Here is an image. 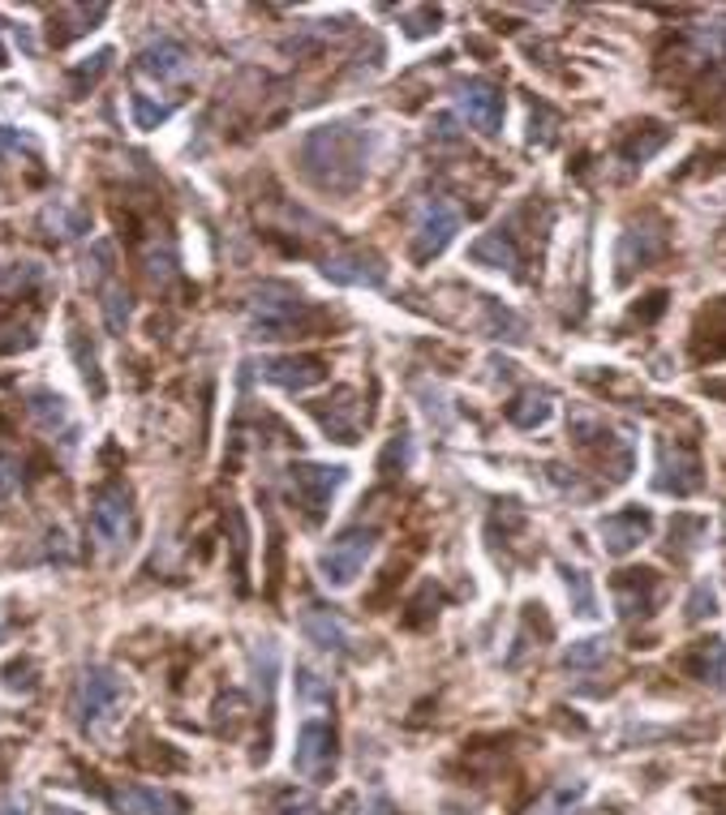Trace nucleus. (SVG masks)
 <instances>
[{
	"label": "nucleus",
	"instance_id": "nucleus-1",
	"mask_svg": "<svg viewBox=\"0 0 726 815\" xmlns=\"http://www.w3.org/2000/svg\"><path fill=\"white\" fill-rule=\"evenodd\" d=\"M305 177L327 194H353L365 177V134L349 121L318 125L301 142Z\"/></svg>",
	"mask_w": 726,
	"mask_h": 815
},
{
	"label": "nucleus",
	"instance_id": "nucleus-2",
	"mask_svg": "<svg viewBox=\"0 0 726 815\" xmlns=\"http://www.w3.org/2000/svg\"><path fill=\"white\" fill-rule=\"evenodd\" d=\"M323 323V314L285 283H263L250 296V327L258 340H297V336H314Z\"/></svg>",
	"mask_w": 726,
	"mask_h": 815
},
{
	"label": "nucleus",
	"instance_id": "nucleus-3",
	"mask_svg": "<svg viewBox=\"0 0 726 815\" xmlns=\"http://www.w3.org/2000/svg\"><path fill=\"white\" fill-rule=\"evenodd\" d=\"M90 537L104 554H125L134 537V507L125 485H104L90 502Z\"/></svg>",
	"mask_w": 726,
	"mask_h": 815
},
{
	"label": "nucleus",
	"instance_id": "nucleus-4",
	"mask_svg": "<svg viewBox=\"0 0 726 815\" xmlns=\"http://www.w3.org/2000/svg\"><path fill=\"white\" fill-rule=\"evenodd\" d=\"M121 695H125V682H121L117 670L90 666V670H82L77 691H73V717L82 726H99L104 717H112V708L121 704Z\"/></svg>",
	"mask_w": 726,
	"mask_h": 815
},
{
	"label": "nucleus",
	"instance_id": "nucleus-5",
	"mask_svg": "<svg viewBox=\"0 0 726 815\" xmlns=\"http://www.w3.org/2000/svg\"><path fill=\"white\" fill-rule=\"evenodd\" d=\"M370 554H374V533H370V528H349L344 537H336V542L323 549L318 571H323V580H327L331 588H349L365 571V558H370Z\"/></svg>",
	"mask_w": 726,
	"mask_h": 815
},
{
	"label": "nucleus",
	"instance_id": "nucleus-6",
	"mask_svg": "<svg viewBox=\"0 0 726 815\" xmlns=\"http://www.w3.org/2000/svg\"><path fill=\"white\" fill-rule=\"evenodd\" d=\"M456 232H460V210L447 203V198H431V203L422 206V215H418V228H413V258L418 263L438 258L451 245Z\"/></svg>",
	"mask_w": 726,
	"mask_h": 815
},
{
	"label": "nucleus",
	"instance_id": "nucleus-7",
	"mask_svg": "<svg viewBox=\"0 0 726 815\" xmlns=\"http://www.w3.org/2000/svg\"><path fill=\"white\" fill-rule=\"evenodd\" d=\"M292 498L310 511V520H323V511L331 507V494L344 485V469H327V464H292L289 469Z\"/></svg>",
	"mask_w": 726,
	"mask_h": 815
},
{
	"label": "nucleus",
	"instance_id": "nucleus-8",
	"mask_svg": "<svg viewBox=\"0 0 726 815\" xmlns=\"http://www.w3.org/2000/svg\"><path fill=\"white\" fill-rule=\"evenodd\" d=\"M336 764V730L327 721H305L297 730V751H292V768L305 781H323Z\"/></svg>",
	"mask_w": 726,
	"mask_h": 815
},
{
	"label": "nucleus",
	"instance_id": "nucleus-9",
	"mask_svg": "<svg viewBox=\"0 0 726 815\" xmlns=\"http://www.w3.org/2000/svg\"><path fill=\"white\" fill-rule=\"evenodd\" d=\"M456 108L477 134H499L504 130V95L482 77L456 82Z\"/></svg>",
	"mask_w": 726,
	"mask_h": 815
},
{
	"label": "nucleus",
	"instance_id": "nucleus-10",
	"mask_svg": "<svg viewBox=\"0 0 726 815\" xmlns=\"http://www.w3.org/2000/svg\"><path fill=\"white\" fill-rule=\"evenodd\" d=\"M654 485L662 494H675V498H688L701 489V460L692 447L683 442H662L657 447V476Z\"/></svg>",
	"mask_w": 726,
	"mask_h": 815
},
{
	"label": "nucleus",
	"instance_id": "nucleus-11",
	"mask_svg": "<svg viewBox=\"0 0 726 815\" xmlns=\"http://www.w3.org/2000/svg\"><path fill=\"white\" fill-rule=\"evenodd\" d=\"M258 374L285 391H310L318 382H327V365L314 361V356H267L258 365Z\"/></svg>",
	"mask_w": 726,
	"mask_h": 815
},
{
	"label": "nucleus",
	"instance_id": "nucleus-12",
	"mask_svg": "<svg viewBox=\"0 0 726 815\" xmlns=\"http://www.w3.org/2000/svg\"><path fill=\"white\" fill-rule=\"evenodd\" d=\"M138 69L150 73V77H159V82H185V77L194 73V61H190L185 44H177V39H155V44H146L143 52H138Z\"/></svg>",
	"mask_w": 726,
	"mask_h": 815
},
{
	"label": "nucleus",
	"instance_id": "nucleus-13",
	"mask_svg": "<svg viewBox=\"0 0 726 815\" xmlns=\"http://www.w3.org/2000/svg\"><path fill=\"white\" fill-rule=\"evenodd\" d=\"M323 275H327L331 283H353V288H383V283H387V267H383L374 254H362V250L327 258V263H323Z\"/></svg>",
	"mask_w": 726,
	"mask_h": 815
},
{
	"label": "nucleus",
	"instance_id": "nucleus-14",
	"mask_svg": "<svg viewBox=\"0 0 726 815\" xmlns=\"http://www.w3.org/2000/svg\"><path fill=\"white\" fill-rule=\"evenodd\" d=\"M597 537H602V549H606V554L624 558V554H632L637 545L650 537V515H645V511H624V515H606V520L597 524Z\"/></svg>",
	"mask_w": 726,
	"mask_h": 815
},
{
	"label": "nucleus",
	"instance_id": "nucleus-15",
	"mask_svg": "<svg viewBox=\"0 0 726 815\" xmlns=\"http://www.w3.org/2000/svg\"><path fill=\"white\" fill-rule=\"evenodd\" d=\"M310 412L318 416V425H323L336 442H358V434H362V408H358V396H353L349 387L336 391V408L310 404Z\"/></svg>",
	"mask_w": 726,
	"mask_h": 815
},
{
	"label": "nucleus",
	"instance_id": "nucleus-16",
	"mask_svg": "<svg viewBox=\"0 0 726 815\" xmlns=\"http://www.w3.org/2000/svg\"><path fill=\"white\" fill-rule=\"evenodd\" d=\"M301 627H305L310 644H318L323 653H344L349 648V627L327 606H310V610L301 613Z\"/></svg>",
	"mask_w": 726,
	"mask_h": 815
},
{
	"label": "nucleus",
	"instance_id": "nucleus-17",
	"mask_svg": "<svg viewBox=\"0 0 726 815\" xmlns=\"http://www.w3.org/2000/svg\"><path fill=\"white\" fill-rule=\"evenodd\" d=\"M654 597H657V575H654V571H624V575L615 580V601H619V610L628 613V618L650 613Z\"/></svg>",
	"mask_w": 726,
	"mask_h": 815
},
{
	"label": "nucleus",
	"instance_id": "nucleus-18",
	"mask_svg": "<svg viewBox=\"0 0 726 815\" xmlns=\"http://www.w3.org/2000/svg\"><path fill=\"white\" fill-rule=\"evenodd\" d=\"M657 254H662V232H641V228H628L619 236V283L637 267H650Z\"/></svg>",
	"mask_w": 726,
	"mask_h": 815
},
{
	"label": "nucleus",
	"instance_id": "nucleus-19",
	"mask_svg": "<svg viewBox=\"0 0 726 815\" xmlns=\"http://www.w3.org/2000/svg\"><path fill=\"white\" fill-rule=\"evenodd\" d=\"M469 258H473L477 267H491V271H516V263H520V254H516L508 232H486V236H477V241L469 245Z\"/></svg>",
	"mask_w": 726,
	"mask_h": 815
},
{
	"label": "nucleus",
	"instance_id": "nucleus-20",
	"mask_svg": "<svg viewBox=\"0 0 726 815\" xmlns=\"http://www.w3.org/2000/svg\"><path fill=\"white\" fill-rule=\"evenodd\" d=\"M688 670L701 682L726 691V640H705V644H697V653L688 657Z\"/></svg>",
	"mask_w": 726,
	"mask_h": 815
},
{
	"label": "nucleus",
	"instance_id": "nucleus-21",
	"mask_svg": "<svg viewBox=\"0 0 726 815\" xmlns=\"http://www.w3.org/2000/svg\"><path fill=\"white\" fill-rule=\"evenodd\" d=\"M108 803L117 807V815H164L168 812V799L159 790H146V786H117L108 794Z\"/></svg>",
	"mask_w": 726,
	"mask_h": 815
},
{
	"label": "nucleus",
	"instance_id": "nucleus-22",
	"mask_svg": "<svg viewBox=\"0 0 726 815\" xmlns=\"http://www.w3.org/2000/svg\"><path fill=\"white\" fill-rule=\"evenodd\" d=\"M508 421L520 429H537L550 421V396L546 391H524L508 404Z\"/></svg>",
	"mask_w": 726,
	"mask_h": 815
},
{
	"label": "nucleus",
	"instance_id": "nucleus-23",
	"mask_svg": "<svg viewBox=\"0 0 726 815\" xmlns=\"http://www.w3.org/2000/svg\"><path fill=\"white\" fill-rule=\"evenodd\" d=\"M31 416H35L48 434H57V429H73L70 408H65L61 396H52V391H35V396H31Z\"/></svg>",
	"mask_w": 726,
	"mask_h": 815
},
{
	"label": "nucleus",
	"instance_id": "nucleus-24",
	"mask_svg": "<svg viewBox=\"0 0 726 815\" xmlns=\"http://www.w3.org/2000/svg\"><path fill=\"white\" fill-rule=\"evenodd\" d=\"M99 305H104V323H108V331L121 336L125 323H130V309H134V305H130V292H125V288H108Z\"/></svg>",
	"mask_w": 726,
	"mask_h": 815
},
{
	"label": "nucleus",
	"instance_id": "nucleus-25",
	"mask_svg": "<svg viewBox=\"0 0 726 815\" xmlns=\"http://www.w3.org/2000/svg\"><path fill=\"white\" fill-rule=\"evenodd\" d=\"M710 613H718V593H714V584H697L688 597V622H701Z\"/></svg>",
	"mask_w": 726,
	"mask_h": 815
},
{
	"label": "nucleus",
	"instance_id": "nucleus-26",
	"mask_svg": "<svg viewBox=\"0 0 726 815\" xmlns=\"http://www.w3.org/2000/svg\"><path fill=\"white\" fill-rule=\"evenodd\" d=\"M31 343H35L31 327H22L17 318H0V356H4V352H17V348H31Z\"/></svg>",
	"mask_w": 726,
	"mask_h": 815
},
{
	"label": "nucleus",
	"instance_id": "nucleus-27",
	"mask_svg": "<svg viewBox=\"0 0 726 815\" xmlns=\"http://www.w3.org/2000/svg\"><path fill=\"white\" fill-rule=\"evenodd\" d=\"M108 61H112V52H95V57H90L86 65H82V69H73V73H70L73 90H77V95H86V82L95 86V82H99V73L108 69Z\"/></svg>",
	"mask_w": 726,
	"mask_h": 815
},
{
	"label": "nucleus",
	"instance_id": "nucleus-28",
	"mask_svg": "<svg viewBox=\"0 0 726 815\" xmlns=\"http://www.w3.org/2000/svg\"><path fill=\"white\" fill-rule=\"evenodd\" d=\"M568 593L577 597V613L581 618H593L597 606H593V588H589V575L584 571H568Z\"/></svg>",
	"mask_w": 726,
	"mask_h": 815
},
{
	"label": "nucleus",
	"instance_id": "nucleus-29",
	"mask_svg": "<svg viewBox=\"0 0 726 815\" xmlns=\"http://www.w3.org/2000/svg\"><path fill=\"white\" fill-rule=\"evenodd\" d=\"M606 657V640H581V644H572L568 648V666H593V661H602Z\"/></svg>",
	"mask_w": 726,
	"mask_h": 815
},
{
	"label": "nucleus",
	"instance_id": "nucleus-30",
	"mask_svg": "<svg viewBox=\"0 0 726 815\" xmlns=\"http://www.w3.org/2000/svg\"><path fill=\"white\" fill-rule=\"evenodd\" d=\"M17 485H22V460L9 455V451H0V498H9Z\"/></svg>",
	"mask_w": 726,
	"mask_h": 815
},
{
	"label": "nucleus",
	"instance_id": "nucleus-31",
	"mask_svg": "<svg viewBox=\"0 0 726 815\" xmlns=\"http://www.w3.org/2000/svg\"><path fill=\"white\" fill-rule=\"evenodd\" d=\"M168 112H172L168 104H159V108H155V104H146V95H134V117H138V130H155V125H159Z\"/></svg>",
	"mask_w": 726,
	"mask_h": 815
},
{
	"label": "nucleus",
	"instance_id": "nucleus-32",
	"mask_svg": "<svg viewBox=\"0 0 726 815\" xmlns=\"http://www.w3.org/2000/svg\"><path fill=\"white\" fill-rule=\"evenodd\" d=\"M297 682H301V695H305V700H318V704H331V686H327V682L318 679L314 670H301V679H297Z\"/></svg>",
	"mask_w": 726,
	"mask_h": 815
},
{
	"label": "nucleus",
	"instance_id": "nucleus-33",
	"mask_svg": "<svg viewBox=\"0 0 726 815\" xmlns=\"http://www.w3.org/2000/svg\"><path fill=\"white\" fill-rule=\"evenodd\" d=\"M714 48L726 57V22H718V26H714Z\"/></svg>",
	"mask_w": 726,
	"mask_h": 815
},
{
	"label": "nucleus",
	"instance_id": "nucleus-34",
	"mask_svg": "<svg viewBox=\"0 0 726 815\" xmlns=\"http://www.w3.org/2000/svg\"><path fill=\"white\" fill-rule=\"evenodd\" d=\"M0 815H26V803H22V799H13V803H4V807H0Z\"/></svg>",
	"mask_w": 726,
	"mask_h": 815
},
{
	"label": "nucleus",
	"instance_id": "nucleus-35",
	"mask_svg": "<svg viewBox=\"0 0 726 815\" xmlns=\"http://www.w3.org/2000/svg\"><path fill=\"white\" fill-rule=\"evenodd\" d=\"M48 815H77V812H70V807H48Z\"/></svg>",
	"mask_w": 726,
	"mask_h": 815
},
{
	"label": "nucleus",
	"instance_id": "nucleus-36",
	"mask_svg": "<svg viewBox=\"0 0 726 815\" xmlns=\"http://www.w3.org/2000/svg\"><path fill=\"white\" fill-rule=\"evenodd\" d=\"M0 631H4V618H0Z\"/></svg>",
	"mask_w": 726,
	"mask_h": 815
},
{
	"label": "nucleus",
	"instance_id": "nucleus-37",
	"mask_svg": "<svg viewBox=\"0 0 726 815\" xmlns=\"http://www.w3.org/2000/svg\"><path fill=\"white\" fill-rule=\"evenodd\" d=\"M0 65H4V52H0Z\"/></svg>",
	"mask_w": 726,
	"mask_h": 815
}]
</instances>
